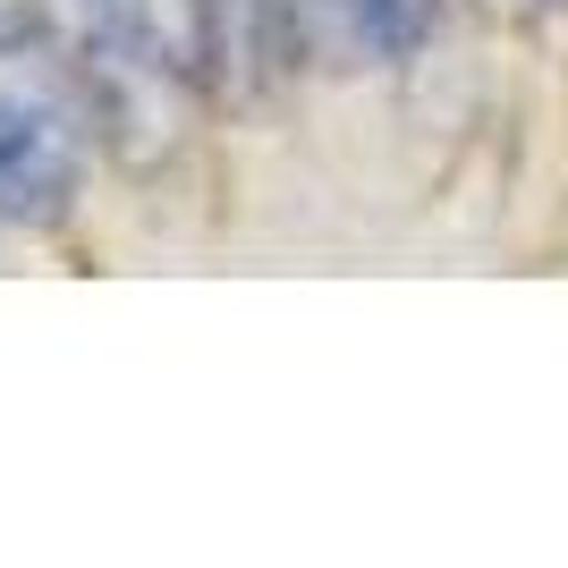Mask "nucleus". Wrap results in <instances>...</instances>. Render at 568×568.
Listing matches in <instances>:
<instances>
[{
  "label": "nucleus",
  "mask_w": 568,
  "mask_h": 568,
  "mask_svg": "<svg viewBox=\"0 0 568 568\" xmlns=\"http://www.w3.org/2000/svg\"><path fill=\"white\" fill-rule=\"evenodd\" d=\"M94 94L34 0H0V221L43 230L77 204L94 162Z\"/></svg>",
  "instance_id": "1"
},
{
  "label": "nucleus",
  "mask_w": 568,
  "mask_h": 568,
  "mask_svg": "<svg viewBox=\"0 0 568 568\" xmlns=\"http://www.w3.org/2000/svg\"><path fill=\"white\" fill-rule=\"evenodd\" d=\"M69 51L102 119L162 136L195 102H221V0H69Z\"/></svg>",
  "instance_id": "2"
},
{
  "label": "nucleus",
  "mask_w": 568,
  "mask_h": 568,
  "mask_svg": "<svg viewBox=\"0 0 568 568\" xmlns=\"http://www.w3.org/2000/svg\"><path fill=\"white\" fill-rule=\"evenodd\" d=\"M442 0H314V60L332 69H399L433 43Z\"/></svg>",
  "instance_id": "3"
}]
</instances>
